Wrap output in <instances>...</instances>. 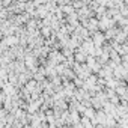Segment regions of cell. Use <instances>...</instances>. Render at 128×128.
Listing matches in <instances>:
<instances>
[{
    "instance_id": "2",
    "label": "cell",
    "mask_w": 128,
    "mask_h": 128,
    "mask_svg": "<svg viewBox=\"0 0 128 128\" xmlns=\"http://www.w3.org/2000/svg\"><path fill=\"white\" fill-rule=\"evenodd\" d=\"M74 59H76L77 62H88V57H86V53H84V51H82V53H77Z\"/></svg>"
},
{
    "instance_id": "1",
    "label": "cell",
    "mask_w": 128,
    "mask_h": 128,
    "mask_svg": "<svg viewBox=\"0 0 128 128\" xmlns=\"http://www.w3.org/2000/svg\"><path fill=\"white\" fill-rule=\"evenodd\" d=\"M90 120H92V119H89V118H86V116H83V118L80 119V122L83 124V126H84V128H94V125H95V124H94V122H90Z\"/></svg>"
}]
</instances>
